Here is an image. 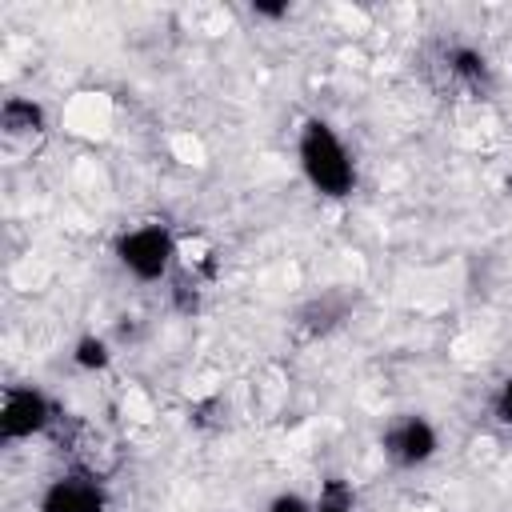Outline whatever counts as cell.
<instances>
[{"instance_id": "7", "label": "cell", "mask_w": 512, "mask_h": 512, "mask_svg": "<svg viewBox=\"0 0 512 512\" xmlns=\"http://www.w3.org/2000/svg\"><path fill=\"white\" fill-rule=\"evenodd\" d=\"M448 72L456 80H464L468 88H484L488 84V60L476 48H452L448 52Z\"/></svg>"}, {"instance_id": "5", "label": "cell", "mask_w": 512, "mask_h": 512, "mask_svg": "<svg viewBox=\"0 0 512 512\" xmlns=\"http://www.w3.org/2000/svg\"><path fill=\"white\" fill-rule=\"evenodd\" d=\"M104 508H108V492L92 472H64L40 496V512H104Z\"/></svg>"}, {"instance_id": "2", "label": "cell", "mask_w": 512, "mask_h": 512, "mask_svg": "<svg viewBox=\"0 0 512 512\" xmlns=\"http://www.w3.org/2000/svg\"><path fill=\"white\" fill-rule=\"evenodd\" d=\"M116 260L128 276L152 284L164 280L172 264H180V240L172 236L168 224H140L116 236Z\"/></svg>"}, {"instance_id": "11", "label": "cell", "mask_w": 512, "mask_h": 512, "mask_svg": "<svg viewBox=\"0 0 512 512\" xmlns=\"http://www.w3.org/2000/svg\"><path fill=\"white\" fill-rule=\"evenodd\" d=\"M268 512H316V504H308L300 492H280V496L268 504Z\"/></svg>"}, {"instance_id": "3", "label": "cell", "mask_w": 512, "mask_h": 512, "mask_svg": "<svg viewBox=\"0 0 512 512\" xmlns=\"http://www.w3.org/2000/svg\"><path fill=\"white\" fill-rule=\"evenodd\" d=\"M52 424V400L40 388H8L0 400V440H32Z\"/></svg>"}, {"instance_id": "8", "label": "cell", "mask_w": 512, "mask_h": 512, "mask_svg": "<svg viewBox=\"0 0 512 512\" xmlns=\"http://www.w3.org/2000/svg\"><path fill=\"white\" fill-rule=\"evenodd\" d=\"M72 360H76V368H84V372H104V368L112 364V348H108L104 336H80L76 348H72Z\"/></svg>"}, {"instance_id": "12", "label": "cell", "mask_w": 512, "mask_h": 512, "mask_svg": "<svg viewBox=\"0 0 512 512\" xmlns=\"http://www.w3.org/2000/svg\"><path fill=\"white\" fill-rule=\"evenodd\" d=\"M252 16H264V20H280V16H288V4H264V0H256V4H252Z\"/></svg>"}, {"instance_id": "4", "label": "cell", "mask_w": 512, "mask_h": 512, "mask_svg": "<svg viewBox=\"0 0 512 512\" xmlns=\"http://www.w3.org/2000/svg\"><path fill=\"white\" fill-rule=\"evenodd\" d=\"M384 452L400 468H420L440 452V436L424 416H404L384 432Z\"/></svg>"}, {"instance_id": "1", "label": "cell", "mask_w": 512, "mask_h": 512, "mask_svg": "<svg viewBox=\"0 0 512 512\" xmlns=\"http://www.w3.org/2000/svg\"><path fill=\"white\" fill-rule=\"evenodd\" d=\"M296 156H300V172L304 180L320 192V196H348L356 188V164H352V152L344 148V140L324 124V120H308L300 128V140H296Z\"/></svg>"}, {"instance_id": "6", "label": "cell", "mask_w": 512, "mask_h": 512, "mask_svg": "<svg viewBox=\"0 0 512 512\" xmlns=\"http://www.w3.org/2000/svg\"><path fill=\"white\" fill-rule=\"evenodd\" d=\"M0 124H4V136H40L44 132V108L28 96H8L4 108H0Z\"/></svg>"}, {"instance_id": "9", "label": "cell", "mask_w": 512, "mask_h": 512, "mask_svg": "<svg viewBox=\"0 0 512 512\" xmlns=\"http://www.w3.org/2000/svg\"><path fill=\"white\" fill-rule=\"evenodd\" d=\"M316 512H356L352 492H348L340 480H328L324 492H320V500H316Z\"/></svg>"}, {"instance_id": "10", "label": "cell", "mask_w": 512, "mask_h": 512, "mask_svg": "<svg viewBox=\"0 0 512 512\" xmlns=\"http://www.w3.org/2000/svg\"><path fill=\"white\" fill-rule=\"evenodd\" d=\"M492 412H496V420H500V424H512V376H504V380H500L496 400H492Z\"/></svg>"}]
</instances>
